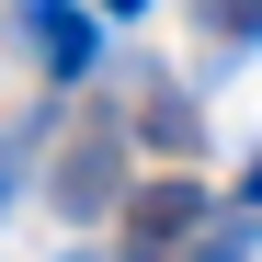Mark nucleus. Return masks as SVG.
<instances>
[{"label": "nucleus", "instance_id": "nucleus-1", "mask_svg": "<svg viewBox=\"0 0 262 262\" xmlns=\"http://www.w3.org/2000/svg\"><path fill=\"white\" fill-rule=\"evenodd\" d=\"M46 194H57V216H103V205L125 194V125H80Z\"/></svg>", "mask_w": 262, "mask_h": 262}, {"label": "nucleus", "instance_id": "nucleus-2", "mask_svg": "<svg viewBox=\"0 0 262 262\" xmlns=\"http://www.w3.org/2000/svg\"><path fill=\"white\" fill-rule=\"evenodd\" d=\"M183 228H205V171H171V183H148L125 205V262H171Z\"/></svg>", "mask_w": 262, "mask_h": 262}, {"label": "nucleus", "instance_id": "nucleus-3", "mask_svg": "<svg viewBox=\"0 0 262 262\" xmlns=\"http://www.w3.org/2000/svg\"><path fill=\"white\" fill-rule=\"evenodd\" d=\"M23 46L46 80H92V12H69V0H23Z\"/></svg>", "mask_w": 262, "mask_h": 262}, {"label": "nucleus", "instance_id": "nucleus-4", "mask_svg": "<svg viewBox=\"0 0 262 262\" xmlns=\"http://www.w3.org/2000/svg\"><path fill=\"white\" fill-rule=\"evenodd\" d=\"M171 262H251V194H239L228 216H216V228H194V239L171 251Z\"/></svg>", "mask_w": 262, "mask_h": 262}, {"label": "nucleus", "instance_id": "nucleus-5", "mask_svg": "<svg viewBox=\"0 0 262 262\" xmlns=\"http://www.w3.org/2000/svg\"><path fill=\"white\" fill-rule=\"evenodd\" d=\"M148 137H171V148H194V103H183V92H160V103H148Z\"/></svg>", "mask_w": 262, "mask_h": 262}, {"label": "nucleus", "instance_id": "nucleus-6", "mask_svg": "<svg viewBox=\"0 0 262 262\" xmlns=\"http://www.w3.org/2000/svg\"><path fill=\"white\" fill-rule=\"evenodd\" d=\"M0 205H12V148H0Z\"/></svg>", "mask_w": 262, "mask_h": 262}, {"label": "nucleus", "instance_id": "nucleus-7", "mask_svg": "<svg viewBox=\"0 0 262 262\" xmlns=\"http://www.w3.org/2000/svg\"><path fill=\"white\" fill-rule=\"evenodd\" d=\"M103 12H148V0H103Z\"/></svg>", "mask_w": 262, "mask_h": 262}, {"label": "nucleus", "instance_id": "nucleus-8", "mask_svg": "<svg viewBox=\"0 0 262 262\" xmlns=\"http://www.w3.org/2000/svg\"><path fill=\"white\" fill-rule=\"evenodd\" d=\"M69 262H92V251H69Z\"/></svg>", "mask_w": 262, "mask_h": 262}]
</instances>
